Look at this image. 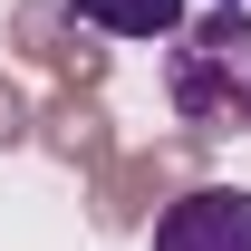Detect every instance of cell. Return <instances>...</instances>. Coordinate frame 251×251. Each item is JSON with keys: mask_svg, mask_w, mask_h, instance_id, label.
I'll return each instance as SVG.
<instances>
[{"mask_svg": "<svg viewBox=\"0 0 251 251\" xmlns=\"http://www.w3.org/2000/svg\"><path fill=\"white\" fill-rule=\"evenodd\" d=\"M164 97L203 135L251 126V10L242 0H222L213 20H184V29L164 39Z\"/></svg>", "mask_w": 251, "mask_h": 251, "instance_id": "obj_1", "label": "cell"}, {"mask_svg": "<svg viewBox=\"0 0 251 251\" xmlns=\"http://www.w3.org/2000/svg\"><path fill=\"white\" fill-rule=\"evenodd\" d=\"M155 251H251V193L242 184H193L155 213Z\"/></svg>", "mask_w": 251, "mask_h": 251, "instance_id": "obj_2", "label": "cell"}, {"mask_svg": "<svg viewBox=\"0 0 251 251\" xmlns=\"http://www.w3.org/2000/svg\"><path fill=\"white\" fill-rule=\"evenodd\" d=\"M68 10L106 39H174L184 29V0H68Z\"/></svg>", "mask_w": 251, "mask_h": 251, "instance_id": "obj_3", "label": "cell"}]
</instances>
